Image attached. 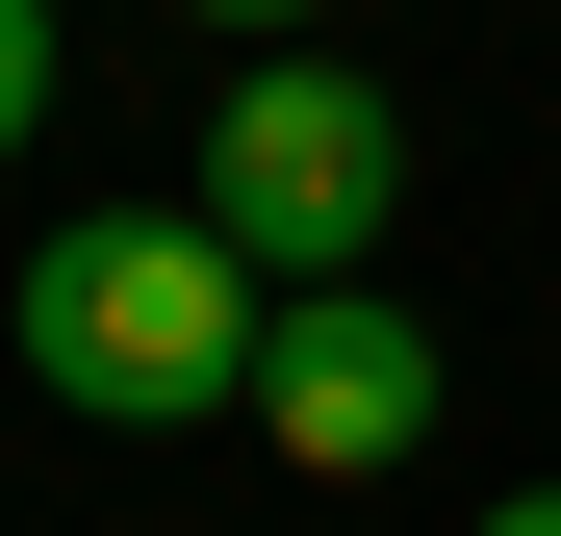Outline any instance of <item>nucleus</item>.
I'll return each instance as SVG.
<instances>
[{"instance_id":"7ed1b4c3","label":"nucleus","mask_w":561,"mask_h":536,"mask_svg":"<svg viewBox=\"0 0 561 536\" xmlns=\"http://www.w3.org/2000/svg\"><path fill=\"white\" fill-rule=\"evenodd\" d=\"M434 409H459V357H434L383 282H280V332H255V434H280L307 486H409Z\"/></svg>"},{"instance_id":"f257e3e1","label":"nucleus","mask_w":561,"mask_h":536,"mask_svg":"<svg viewBox=\"0 0 561 536\" xmlns=\"http://www.w3.org/2000/svg\"><path fill=\"white\" fill-rule=\"evenodd\" d=\"M0 332H26V384H51L77 434H205V409H255L280 282H255L205 205H77L26 282H0Z\"/></svg>"},{"instance_id":"39448f33","label":"nucleus","mask_w":561,"mask_h":536,"mask_svg":"<svg viewBox=\"0 0 561 536\" xmlns=\"http://www.w3.org/2000/svg\"><path fill=\"white\" fill-rule=\"evenodd\" d=\"M205 26H255V52H307V26H332V0H205Z\"/></svg>"},{"instance_id":"423d86ee","label":"nucleus","mask_w":561,"mask_h":536,"mask_svg":"<svg viewBox=\"0 0 561 536\" xmlns=\"http://www.w3.org/2000/svg\"><path fill=\"white\" fill-rule=\"evenodd\" d=\"M485 536H561V486H485Z\"/></svg>"},{"instance_id":"20e7f679","label":"nucleus","mask_w":561,"mask_h":536,"mask_svg":"<svg viewBox=\"0 0 561 536\" xmlns=\"http://www.w3.org/2000/svg\"><path fill=\"white\" fill-rule=\"evenodd\" d=\"M51 128V0H0V153Z\"/></svg>"},{"instance_id":"f03ea898","label":"nucleus","mask_w":561,"mask_h":536,"mask_svg":"<svg viewBox=\"0 0 561 536\" xmlns=\"http://www.w3.org/2000/svg\"><path fill=\"white\" fill-rule=\"evenodd\" d=\"M383 205H409V103L332 52H255L205 103V230L255 255V282H383Z\"/></svg>"}]
</instances>
